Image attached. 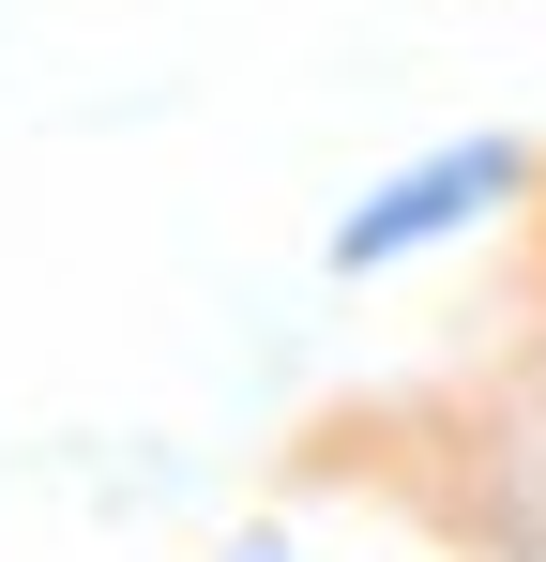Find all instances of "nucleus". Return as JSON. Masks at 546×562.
Here are the masks:
<instances>
[{"label": "nucleus", "instance_id": "1", "mask_svg": "<svg viewBox=\"0 0 546 562\" xmlns=\"http://www.w3.org/2000/svg\"><path fill=\"white\" fill-rule=\"evenodd\" d=\"M532 183H546V137H516V122H455V137H425V153H395V168H364V183L334 198L319 274H334V289L425 274V259H455V244L516 228Z\"/></svg>", "mask_w": 546, "mask_h": 562}, {"label": "nucleus", "instance_id": "2", "mask_svg": "<svg viewBox=\"0 0 546 562\" xmlns=\"http://www.w3.org/2000/svg\"><path fill=\"white\" fill-rule=\"evenodd\" d=\"M213 562H304V548H213Z\"/></svg>", "mask_w": 546, "mask_h": 562}]
</instances>
